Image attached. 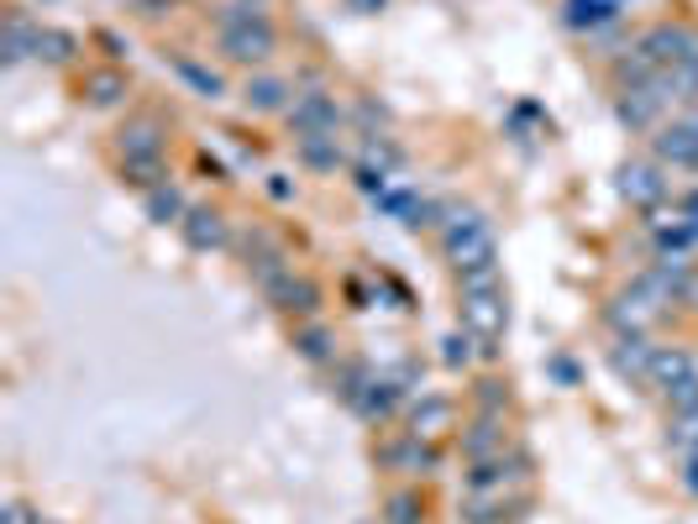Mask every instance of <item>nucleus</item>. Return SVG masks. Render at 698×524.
<instances>
[{"mask_svg":"<svg viewBox=\"0 0 698 524\" xmlns=\"http://www.w3.org/2000/svg\"><path fill=\"white\" fill-rule=\"evenodd\" d=\"M620 16V0H568V27H604Z\"/></svg>","mask_w":698,"mask_h":524,"instance_id":"nucleus-23","label":"nucleus"},{"mask_svg":"<svg viewBox=\"0 0 698 524\" xmlns=\"http://www.w3.org/2000/svg\"><path fill=\"white\" fill-rule=\"evenodd\" d=\"M269 195H274V200H289V195H295V184H289L284 174H274V184H269Z\"/></svg>","mask_w":698,"mask_h":524,"instance_id":"nucleus-32","label":"nucleus"},{"mask_svg":"<svg viewBox=\"0 0 698 524\" xmlns=\"http://www.w3.org/2000/svg\"><path fill=\"white\" fill-rule=\"evenodd\" d=\"M657 163H668V169H698V116H683L657 132Z\"/></svg>","mask_w":698,"mask_h":524,"instance_id":"nucleus-8","label":"nucleus"},{"mask_svg":"<svg viewBox=\"0 0 698 524\" xmlns=\"http://www.w3.org/2000/svg\"><path fill=\"white\" fill-rule=\"evenodd\" d=\"M352 5H373V11H378V5H384V0H352Z\"/></svg>","mask_w":698,"mask_h":524,"instance_id":"nucleus-35","label":"nucleus"},{"mask_svg":"<svg viewBox=\"0 0 698 524\" xmlns=\"http://www.w3.org/2000/svg\"><path fill=\"white\" fill-rule=\"evenodd\" d=\"M609 362H614V373H620V378H646L651 347L640 341V330H620V341H614V351H609Z\"/></svg>","mask_w":698,"mask_h":524,"instance_id":"nucleus-15","label":"nucleus"},{"mask_svg":"<svg viewBox=\"0 0 698 524\" xmlns=\"http://www.w3.org/2000/svg\"><path fill=\"white\" fill-rule=\"evenodd\" d=\"M384 514H389V524H421V498L415 494H395L389 503H384Z\"/></svg>","mask_w":698,"mask_h":524,"instance_id":"nucleus-28","label":"nucleus"},{"mask_svg":"<svg viewBox=\"0 0 698 524\" xmlns=\"http://www.w3.org/2000/svg\"><path fill=\"white\" fill-rule=\"evenodd\" d=\"M263 294L274 299L278 310H289V315H315V304H321V289H315L304 273H295V267H289V273H278Z\"/></svg>","mask_w":698,"mask_h":524,"instance_id":"nucleus-13","label":"nucleus"},{"mask_svg":"<svg viewBox=\"0 0 698 524\" xmlns=\"http://www.w3.org/2000/svg\"><path fill=\"white\" fill-rule=\"evenodd\" d=\"M0 524H42V514H32L27 503H5V509H0Z\"/></svg>","mask_w":698,"mask_h":524,"instance_id":"nucleus-30","label":"nucleus"},{"mask_svg":"<svg viewBox=\"0 0 698 524\" xmlns=\"http://www.w3.org/2000/svg\"><path fill=\"white\" fill-rule=\"evenodd\" d=\"M242 258H247L252 278H258L263 289L274 284L278 273H289V258H284V247H278L269 232H247V236H242Z\"/></svg>","mask_w":698,"mask_h":524,"instance_id":"nucleus-11","label":"nucleus"},{"mask_svg":"<svg viewBox=\"0 0 698 524\" xmlns=\"http://www.w3.org/2000/svg\"><path fill=\"white\" fill-rule=\"evenodd\" d=\"M462 457H468V466L504 457V420H499V414H478V420L462 431Z\"/></svg>","mask_w":698,"mask_h":524,"instance_id":"nucleus-12","label":"nucleus"},{"mask_svg":"<svg viewBox=\"0 0 698 524\" xmlns=\"http://www.w3.org/2000/svg\"><path fill=\"white\" fill-rule=\"evenodd\" d=\"M688 488H694V494H698V457H694V462H688Z\"/></svg>","mask_w":698,"mask_h":524,"instance_id":"nucleus-34","label":"nucleus"},{"mask_svg":"<svg viewBox=\"0 0 698 524\" xmlns=\"http://www.w3.org/2000/svg\"><path fill=\"white\" fill-rule=\"evenodd\" d=\"M683 215L694 221V232H698V195H688V200H683Z\"/></svg>","mask_w":698,"mask_h":524,"instance_id":"nucleus-33","label":"nucleus"},{"mask_svg":"<svg viewBox=\"0 0 698 524\" xmlns=\"http://www.w3.org/2000/svg\"><path fill=\"white\" fill-rule=\"evenodd\" d=\"M247 105H252V111H289L295 100H289V85H284V79H269V74H263V79L247 85Z\"/></svg>","mask_w":698,"mask_h":524,"instance_id":"nucleus-22","label":"nucleus"},{"mask_svg":"<svg viewBox=\"0 0 698 524\" xmlns=\"http://www.w3.org/2000/svg\"><path fill=\"white\" fill-rule=\"evenodd\" d=\"M462 330L478 336V347L494 357V341H504L510 330V299H504V284H499V267H484V273H462Z\"/></svg>","mask_w":698,"mask_h":524,"instance_id":"nucleus-1","label":"nucleus"},{"mask_svg":"<svg viewBox=\"0 0 698 524\" xmlns=\"http://www.w3.org/2000/svg\"><path fill=\"white\" fill-rule=\"evenodd\" d=\"M436 446L425 436H404L395 446H384V466H395V472H436Z\"/></svg>","mask_w":698,"mask_h":524,"instance_id":"nucleus-14","label":"nucleus"},{"mask_svg":"<svg viewBox=\"0 0 698 524\" xmlns=\"http://www.w3.org/2000/svg\"><path fill=\"white\" fill-rule=\"evenodd\" d=\"M636 53L657 74H672V68H683V63H698V32L688 27H672V22H662V27H646L636 37Z\"/></svg>","mask_w":698,"mask_h":524,"instance_id":"nucleus-5","label":"nucleus"},{"mask_svg":"<svg viewBox=\"0 0 698 524\" xmlns=\"http://www.w3.org/2000/svg\"><path fill=\"white\" fill-rule=\"evenodd\" d=\"M174 74H179V79L195 89L200 100H221V89H226L215 68H205V63H195V59H174Z\"/></svg>","mask_w":698,"mask_h":524,"instance_id":"nucleus-21","label":"nucleus"},{"mask_svg":"<svg viewBox=\"0 0 698 524\" xmlns=\"http://www.w3.org/2000/svg\"><path fill=\"white\" fill-rule=\"evenodd\" d=\"M657 111H662V95L657 89H646V85H631V89H620V121L625 126H651L657 121Z\"/></svg>","mask_w":698,"mask_h":524,"instance_id":"nucleus-16","label":"nucleus"},{"mask_svg":"<svg viewBox=\"0 0 698 524\" xmlns=\"http://www.w3.org/2000/svg\"><path fill=\"white\" fill-rule=\"evenodd\" d=\"M32 59H48V63H68L74 59V37L59 27H37V48H32Z\"/></svg>","mask_w":698,"mask_h":524,"instance_id":"nucleus-24","label":"nucleus"},{"mask_svg":"<svg viewBox=\"0 0 698 524\" xmlns=\"http://www.w3.org/2000/svg\"><path fill=\"white\" fill-rule=\"evenodd\" d=\"M122 169L132 184L142 189H158L163 184V126L158 121H132L122 132Z\"/></svg>","mask_w":698,"mask_h":524,"instance_id":"nucleus-4","label":"nucleus"},{"mask_svg":"<svg viewBox=\"0 0 698 524\" xmlns=\"http://www.w3.org/2000/svg\"><path fill=\"white\" fill-rule=\"evenodd\" d=\"M37 48V27H32L27 16H11L5 22V63H22Z\"/></svg>","mask_w":698,"mask_h":524,"instance_id":"nucleus-25","label":"nucleus"},{"mask_svg":"<svg viewBox=\"0 0 698 524\" xmlns=\"http://www.w3.org/2000/svg\"><path fill=\"white\" fill-rule=\"evenodd\" d=\"M289 121H295L300 137H336V126H341L336 95H326V89H304V95H295Z\"/></svg>","mask_w":698,"mask_h":524,"instance_id":"nucleus-6","label":"nucleus"},{"mask_svg":"<svg viewBox=\"0 0 698 524\" xmlns=\"http://www.w3.org/2000/svg\"><path fill=\"white\" fill-rule=\"evenodd\" d=\"M447 425H452V404H447V399H421L415 414H410V436L431 440V436H441Z\"/></svg>","mask_w":698,"mask_h":524,"instance_id":"nucleus-18","label":"nucleus"},{"mask_svg":"<svg viewBox=\"0 0 698 524\" xmlns=\"http://www.w3.org/2000/svg\"><path fill=\"white\" fill-rule=\"evenodd\" d=\"M478 399H484V414H499V404H504V394H499V383L494 378L478 383Z\"/></svg>","mask_w":698,"mask_h":524,"instance_id":"nucleus-31","label":"nucleus"},{"mask_svg":"<svg viewBox=\"0 0 698 524\" xmlns=\"http://www.w3.org/2000/svg\"><path fill=\"white\" fill-rule=\"evenodd\" d=\"M295 347H300L304 362H332V336L321 325H300L295 330Z\"/></svg>","mask_w":698,"mask_h":524,"instance_id":"nucleus-26","label":"nucleus"},{"mask_svg":"<svg viewBox=\"0 0 698 524\" xmlns=\"http://www.w3.org/2000/svg\"><path fill=\"white\" fill-rule=\"evenodd\" d=\"M698 378V362L688 357L683 347H651V362H646V383L668 399V394H677L683 383Z\"/></svg>","mask_w":698,"mask_h":524,"instance_id":"nucleus-7","label":"nucleus"},{"mask_svg":"<svg viewBox=\"0 0 698 524\" xmlns=\"http://www.w3.org/2000/svg\"><path fill=\"white\" fill-rule=\"evenodd\" d=\"M300 163L315 174H336L341 169V147L336 137H300Z\"/></svg>","mask_w":698,"mask_h":524,"instance_id":"nucleus-20","label":"nucleus"},{"mask_svg":"<svg viewBox=\"0 0 698 524\" xmlns=\"http://www.w3.org/2000/svg\"><path fill=\"white\" fill-rule=\"evenodd\" d=\"M122 95H126V85L116 79V74H95V79H90V100H95V105H116Z\"/></svg>","mask_w":698,"mask_h":524,"instance_id":"nucleus-29","label":"nucleus"},{"mask_svg":"<svg viewBox=\"0 0 698 524\" xmlns=\"http://www.w3.org/2000/svg\"><path fill=\"white\" fill-rule=\"evenodd\" d=\"M441 252L457 273H484V267H499V247H494V232L478 210L468 204H447L441 210Z\"/></svg>","mask_w":698,"mask_h":524,"instance_id":"nucleus-2","label":"nucleus"},{"mask_svg":"<svg viewBox=\"0 0 698 524\" xmlns=\"http://www.w3.org/2000/svg\"><path fill=\"white\" fill-rule=\"evenodd\" d=\"M184 241L195 247V252H221L226 241H232V226H226V215L211 210V204H189V215L179 221Z\"/></svg>","mask_w":698,"mask_h":524,"instance_id":"nucleus-9","label":"nucleus"},{"mask_svg":"<svg viewBox=\"0 0 698 524\" xmlns=\"http://www.w3.org/2000/svg\"><path fill=\"white\" fill-rule=\"evenodd\" d=\"M278 48L274 37V22L258 11V5H247V0H237V5H226L221 11V53L237 63H269Z\"/></svg>","mask_w":698,"mask_h":524,"instance_id":"nucleus-3","label":"nucleus"},{"mask_svg":"<svg viewBox=\"0 0 698 524\" xmlns=\"http://www.w3.org/2000/svg\"><path fill=\"white\" fill-rule=\"evenodd\" d=\"M352 409H358L363 420H389V414L399 409V383L395 378H373L363 388V399H358Z\"/></svg>","mask_w":698,"mask_h":524,"instance_id":"nucleus-17","label":"nucleus"},{"mask_svg":"<svg viewBox=\"0 0 698 524\" xmlns=\"http://www.w3.org/2000/svg\"><path fill=\"white\" fill-rule=\"evenodd\" d=\"M148 215L158 221V226H169V221L179 226L184 215H189V204H184V195L174 189V184H169V178H163L158 189H148Z\"/></svg>","mask_w":698,"mask_h":524,"instance_id":"nucleus-19","label":"nucleus"},{"mask_svg":"<svg viewBox=\"0 0 698 524\" xmlns=\"http://www.w3.org/2000/svg\"><path fill=\"white\" fill-rule=\"evenodd\" d=\"M473 341H478L473 330H452V336L441 341V362H447V367H468V362H473Z\"/></svg>","mask_w":698,"mask_h":524,"instance_id":"nucleus-27","label":"nucleus"},{"mask_svg":"<svg viewBox=\"0 0 698 524\" xmlns=\"http://www.w3.org/2000/svg\"><path fill=\"white\" fill-rule=\"evenodd\" d=\"M620 195L631 204H640V210H651V204L668 200V178H662L657 163H625L620 169Z\"/></svg>","mask_w":698,"mask_h":524,"instance_id":"nucleus-10","label":"nucleus"},{"mask_svg":"<svg viewBox=\"0 0 698 524\" xmlns=\"http://www.w3.org/2000/svg\"><path fill=\"white\" fill-rule=\"evenodd\" d=\"M42 524H53V520H42Z\"/></svg>","mask_w":698,"mask_h":524,"instance_id":"nucleus-36","label":"nucleus"}]
</instances>
